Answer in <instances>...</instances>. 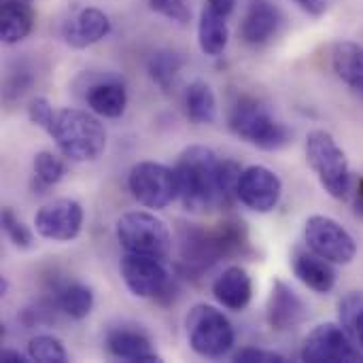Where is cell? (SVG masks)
I'll return each mask as SVG.
<instances>
[{
    "mask_svg": "<svg viewBox=\"0 0 363 363\" xmlns=\"http://www.w3.org/2000/svg\"><path fill=\"white\" fill-rule=\"evenodd\" d=\"M179 198L191 213H206L228 206L238 198L240 166L232 160H221L208 147H189L177 160Z\"/></svg>",
    "mask_w": 363,
    "mask_h": 363,
    "instance_id": "obj_1",
    "label": "cell"
},
{
    "mask_svg": "<svg viewBox=\"0 0 363 363\" xmlns=\"http://www.w3.org/2000/svg\"><path fill=\"white\" fill-rule=\"evenodd\" d=\"M245 245H247V232L242 223L236 221L221 223L217 230H204L200 225L179 228L181 259L194 270L211 268L215 262L240 253Z\"/></svg>",
    "mask_w": 363,
    "mask_h": 363,
    "instance_id": "obj_2",
    "label": "cell"
},
{
    "mask_svg": "<svg viewBox=\"0 0 363 363\" xmlns=\"http://www.w3.org/2000/svg\"><path fill=\"white\" fill-rule=\"evenodd\" d=\"M51 136L60 151L72 162L98 160L106 149V132L102 123L91 113L79 108L57 111Z\"/></svg>",
    "mask_w": 363,
    "mask_h": 363,
    "instance_id": "obj_3",
    "label": "cell"
},
{
    "mask_svg": "<svg viewBox=\"0 0 363 363\" xmlns=\"http://www.w3.org/2000/svg\"><path fill=\"white\" fill-rule=\"evenodd\" d=\"M306 160L317 174L321 187L336 200H345L351 191V168L347 153L325 130L306 136Z\"/></svg>",
    "mask_w": 363,
    "mask_h": 363,
    "instance_id": "obj_4",
    "label": "cell"
},
{
    "mask_svg": "<svg viewBox=\"0 0 363 363\" xmlns=\"http://www.w3.org/2000/svg\"><path fill=\"white\" fill-rule=\"evenodd\" d=\"M230 128L236 136L264 151L283 149L291 140V132L287 130V125L277 121L270 111L253 98H240L232 106Z\"/></svg>",
    "mask_w": 363,
    "mask_h": 363,
    "instance_id": "obj_5",
    "label": "cell"
},
{
    "mask_svg": "<svg viewBox=\"0 0 363 363\" xmlns=\"http://www.w3.org/2000/svg\"><path fill=\"white\" fill-rule=\"evenodd\" d=\"M187 342L191 351L206 359H221L234 347V328L230 319L208 304H198L185 319Z\"/></svg>",
    "mask_w": 363,
    "mask_h": 363,
    "instance_id": "obj_6",
    "label": "cell"
},
{
    "mask_svg": "<svg viewBox=\"0 0 363 363\" xmlns=\"http://www.w3.org/2000/svg\"><path fill=\"white\" fill-rule=\"evenodd\" d=\"M117 238L128 253L151 255L160 259L168 257L172 247V238L166 223L145 211H134L119 217Z\"/></svg>",
    "mask_w": 363,
    "mask_h": 363,
    "instance_id": "obj_7",
    "label": "cell"
},
{
    "mask_svg": "<svg viewBox=\"0 0 363 363\" xmlns=\"http://www.w3.org/2000/svg\"><path fill=\"white\" fill-rule=\"evenodd\" d=\"M128 185L132 196L147 208H166L174 198H179L177 172L164 164L138 162L128 174Z\"/></svg>",
    "mask_w": 363,
    "mask_h": 363,
    "instance_id": "obj_8",
    "label": "cell"
},
{
    "mask_svg": "<svg viewBox=\"0 0 363 363\" xmlns=\"http://www.w3.org/2000/svg\"><path fill=\"white\" fill-rule=\"evenodd\" d=\"M304 238L311 251L332 264H351L357 255V242L349 230L325 215H313L306 221Z\"/></svg>",
    "mask_w": 363,
    "mask_h": 363,
    "instance_id": "obj_9",
    "label": "cell"
},
{
    "mask_svg": "<svg viewBox=\"0 0 363 363\" xmlns=\"http://www.w3.org/2000/svg\"><path fill=\"white\" fill-rule=\"evenodd\" d=\"M302 362L308 363H357L363 353L342 325L323 323L317 325L302 347Z\"/></svg>",
    "mask_w": 363,
    "mask_h": 363,
    "instance_id": "obj_10",
    "label": "cell"
},
{
    "mask_svg": "<svg viewBox=\"0 0 363 363\" xmlns=\"http://www.w3.org/2000/svg\"><path fill=\"white\" fill-rule=\"evenodd\" d=\"M121 279L132 296L136 298H155L166 291L170 274L160 257L125 253L119 264Z\"/></svg>",
    "mask_w": 363,
    "mask_h": 363,
    "instance_id": "obj_11",
    "label": "cell"
},
{
    "mask_svg": "<svg viewBox=\"0 0 363 363\" xmlns=\"http://www.w3.org/2000/svg\"><path fill=\"white\" fill-rule=\"evenodd\" d=\"M36 232L53 242H70L81 234L83 208L72 198H60L45 204L34 217Z\"/></svg>",
    "mask_w": 363,
    "mask_h": 363,
    "instance_id": "obj_12",
    "label": "cell"
},
{
    "mask_svg": "<svg viewBox=\"0 0 363 363\" xmlns=\"http://www.w3.org/2000/svg\"><path fill=\"white\" fill-rule=\"evenodd\" d=\"M238 200L255 211L270 213L279 206L283 196V183L277 172L266 166H249L238 177Z\"/></svg>",
    "mask_w": 363,
    "mask_h": 363,
    "instance_id": "obj_13",
    "label": "cell"
},
{
    "mask_svg": "<svg viewBox=\"0 0 363 363\" xmlns=\"http://www.w3.org/2000/svg\"><path fill=\"white\" fill-rule=\"evenodd\" d=\"M283 23L285 15L272 0H247L240 36L251 47H264L279 36Z\"/></svg>",
    "mask_w": 363,
    "mask_h": 363,
    "instance_id": "obj_14",
    "label": "cell"
},
{
    "mask_svg": "<svg viewBox=\"0 0 363 363\" xmlns=\"http://www.w3.org/2000/svg\"><path fill=\"white\" fill-rule=\"evenodd\" d=\"M306 317H308V308L304 300L285 281H274L266 306L268 325L277 332H289L302 325Z\"/></svg>",
    "mask_w": 363,
    "mask_h": 363,
    "instance_id": "obj_15",
    "label": "cell"
},
{
    "mask_svg": "<svg viewBox=\"0 0 363 363\" xmlns=\"http://www.w3.org/2000/svg\"><path fill=\"white\" fill-rule=\"evenodd\" d=\"M108 32H111V21H108L106 13L100 9H94V6L79 11L62 28V36H64L66 45H70L74 49L91 47L98 40H102Z\"/></svg>",
    "mask_w": 363,
    "mask_h": 363,
    "instance_id": "obj_16",
    "label": "cell"
},
{
    "mask_svg": "<svg viewBox=\"0 0 363 363\" xmlns=\"http://www.w3.org/2000/svg\"><path fill=\"white\" fill-rule=\"evenodd\" d=\"M106 349L113 357L130 363H157L162 362L151 340L134 328H113L106 334Z\"/></svg>",
    "mask_w": 363,
    "mask_h": 363,
    "instance_id": "obj_17",
    "label": "cell"
},
{
    "mask_svg": "<svg viewBox=\"0 0 363 363\" xmlns=\"http://www.w3.org/2000/svg\"><path fill=\"white\" fill-rule=\"evenodd\" d=\"M291 266L296 277L317 294H330L336 287V270L332 262L317 255L315 251L298 249L291 257Z\"/></svg>",
    "mask_w": 363,
    "mask_h": 363,
    "instance_id": "obj_18",
    "label": "cell"
},
{
    "mask_svg": "<svg viewBox=\"0 0 363 363\" xmlns=\"http://www.w3.org/2000/svg\"><path fill=\"white\" fill-rule=\"evenodd\" d=\"M213 296L230 311H245L253 296V283L245 268L230 266L213 283Z\"/></svg>",
    "mask_w": 363,
    "mask_h": 363,
    "instance_id": "obj_19",
    "label": "cell"
},
{
    "mask_svg": "<svg viewBox=\"0 0 363 363\" xmlns=\"http://www.w3.org/2000/svg\"><path fill=\"white\" fill-rule=\"evenodd\" d=\"M87 106L106 119H117L125 113L128 106V91L123 87V83L119 81H102L89 87L87 96Z\"/></svg>",
    "mask_w": 363,
    "mask_h": 363,
    "instance_id": "obj_20",
    "label": "cell"
},
{
    "mask_svg": "<svg viewBox=\"0 0 363 363\" xmlns=\"http://www.w3.org/2000/svg\"><path fill=\"white\" fill-rule=\"evenodd\" d=\"M34 26V11L23 0H4L0 13V36L2 43L15 45L23 40Z\"/></svg>",
    "mask_w": 363,
    "mask_h": 363,
    "instance_id": "obj_21",
    "label": "cell"
},
{
    "mask_svg": "<svg viewBox=\"0 0 363 363\" xmlns=\"http://www.w3.org/2000/svg\"><path fill=\"white\" fill-rule=\"evenodd\" d=\"M336 74L357 94L363 96V47L351 40L336 43L332 53Z\"/></svg>",
    "mask_w": 363,
    "mask_h": 363,
    "instance_id": "obj_22",
    "label": "cell"
},
{
    "mask_svg": "<svg viewBox=\"0 0 363 363\" xmlns=\"http://www.w3.org/2000/svg\"><path fill=\"white\" fill-rule=\"evenodd\" d=\"M198 40H200V49L206 55H211V57L221 55L228 47V40H230V30H228L225 17L206 6L200 15Z\"/></svg>",
    "mask_w": 363,
    "mask_h": 363,
    "instance_id": "obj_23",
    "label": "cell"
},
{
    "mask_svg": "<svg viewBox=\"0 0 363 363\" xmlns=\"http://www.w3.org/2000/svg\"><path fill=\"white\" fill-rule=\"evenodd\" d=\"M185 108L191 121L213 123L217 117V98L208 83L194 81L185 91Z\"/></svg>",
    "mask_w": 363,
    "mask_h": 363,
    "instance_id": "obj_24",
    "label": "cell"
},
{
    "mask_svg": "<svg viewBox=\"0 0 363 363\" xmlns=\"http://www.w3.org/2000/svg\"><path fill=\"white\" fill-rule=\"evenodd\" d=\"M183 66H185V57L179 51H172V49H160L147 62L149 77L164 91H168L174 85V81H177Z\"/></svg>",
    "mask_w": 363,
    "mask_h": 363,
    "instance_id": "obj_25",
    "label": "cell"
},
{
    "mask_svg": "<svg viewBox=\"0 0 363 363\" xmlns=\"http://www.w3.org/2000/svg\"><path fill=\"white\" fill-rule=\"evenodd\" d=\"M340 325L363 353V291L347 294L338 304Z\"/></svg>",
    "mask_w": 363,
    "mask_h": 363,
    "instance_id": "obj_26",
    "label": "cell"
},
{
    "mask_svg": "<svg viewBox=\"0 0 363 363\" xmlns=\"http://www.w3.org/2000/svg\"><path fill=\"white\" fill-rule=\"evenodd\" d=\"M60 308L74 321L85 319L91 308H94V294L87 285L83 283H70L66 287L60 289V298H57Z\"/></svg>",
    "mask_w": 363,
    "mask_h": 363,
    "instance_id": "obj_27",
    "label": "cell"
},
{
    "mask_svg": "<svg viewBox=\"0 0 363 363\" xmlns=\"http://www.w3.org/2000/svg\"><path fill=\"white\" fill-rule=\"evenodd\" d=\"M28 355H30L32 362L40 363L68 362V353H66L64 345L53 336H36V338H32L30 345H28Z\"/></svg>",
    "mask_w": 363,
    "mask_h": 363,
    "instance_id": "obj_28",
    "label": "cell"
},
{
    "mask_svg": "<svg viewBox=\"0 0 363 363\" xmlns=\"http://www.w3.org/2000/svg\"><path fill=\"white\" fill-rule=\"evenodd\" d=\"M0 223H2V230L6 234V238L21 251H28L34 247V236L32 232L28 230V225H23V221L11 211V208H2V215H0Z\"/></svg>",
    "mask_w": 363,
    "mask_h": 363,
    "instance_id": "obj_29",
    "label": "cell"
},
{
    "mask_svg": "<svg viewBox=\"0 0 363 363\" xmlns=\"http://www.w3.org/2000/svg\"><path fill=\"white\" fill-rule=\"evenodd\" d=\"M34 172H36V177H38L40 183H45V185H57L64 179V174H66V166L53 153L40 151L34 157Z\"/></svg>",
    "mask_w": 363,
    "mask_h": 363,
    "instance_id": "obj_30",
    "label": "cell"
},
{
    "mask_svg": "<svg viewBox=\"0 0 363 363\" xmlns=\"http://www.w3.org/2000/svg\"><path fill=\"white\" fill-rule=\"evenodd\" d=\"M149 4L155 13L168 17L170 21H177V23L191 21V9L187 0H149Z\"/></svg>",
    "mask_w": 363,
    "mask_h": 363,
    "instance_id": "obj_31",
    "label": "cell"
},
{
    "mask_svg": "<svg viewBox=\"0 0 363 363\" xmlns=\"http://www.w3.org/2000/svg\"><path fill=\"white\" fill-rule=\"evenodd\" d=\"M55 115H57V113L53 111V106H51L49 100H45V98H34V100L30 102V106H28V117H30V121L36 123L38 128H43V130L49 132V134H51V130H53Z\"/></svg>",
    "mask_w": 363,
    "mask_h": 363,
    "instance_id": "obj_32",
    "label": "cell"
},
{
    "mask_svg": "<svg viewBox=\"0 0 363 363\" xmlns=\"http://www.w3.org/2000/svg\"><path fill=\"white\" fill-rule=\"evenodd\" d=\"M234 362L240 363H283L287 362L281 353H274V351H264V349H255V347H247V349H240L236 355H234Z\"/></svg>",
    "mask_w": 363,
    "mask_h": 363,
    "instance_id": "obj_33",
    "label": "cell"
},
{
    "mask_svg": "<svg viewBox=\"0 0 363 363\" xmlns=\"http://www.w3.org/2000/svg\"><path fill=\"white\" fill-rule=\"evenodd\" d=\"M294 2L300 4L306 13H311V15H315V17L323 15L325 9H328V0H294Z\"/></svg>",
    "mask_w": 363,
    "mask_h": 363,
    "instance_id": "obj_34",
    "label": "cell"
},
{
    "mask_svg": "<svg viewBox=\"0 0 363 363\" xmlns=\"http://www.w3.org/2000/svg\"><path fill=\"white\" fill-rule=\"evenodd\" d=\"M206 6H208L211 11H215V13H219V15L228 17V15L234 11L236 0H206Z\"/></svg>",
    "mask_w": 363,
    "mask_h": 363,
    "instance_id": "obj_35",
    "label": "cell"
},
{
    "mask_svg": "<svg viewBox=\"0 0 363 363\" xmlns=\"http://www.w3.org/2000/svg\"><path fill=\"white\" fill-rule=\"evenodd\" d=\"M353 208H355V215H357L359 219H363V177L357 181V187H355Z\"/></svg>",
    "mask_w": 363,
    "mask_h": 363,
    "instance_id": "obj_36",
    "label": "cell"
},
{
    "mask_svg": "<svg viewBox=\"0 0 363 363\" xmlns=\"http://www.w3.org/2000/svg\"><path fill=\"white\" fill-rule=\"evenodd\" d=\"M28 357H30V355H28ZM28 357H23V355L17 353V351H9V349L0 353V359L4 363H26L28 362Z\"/></svg>",
    "mask_w": 363,
    "mask_h": 363,
    "instance_id": "obj_37",
    "label": "cell"
},
{
    "mask_svg": "<svg viewBox=\"0 0 363 363\" xmlns=\"http://www.w3.org/2000/svg\"><path fill=\"white\" fill-rule=\"evenodd\" d=\"M23 2H30V0H23Z\"/></svg>",
    "mask_w": 363,
    "mask_h": 363,
    "instance_id": "obj_38",
    "label": "cell"
}]
</instances>
